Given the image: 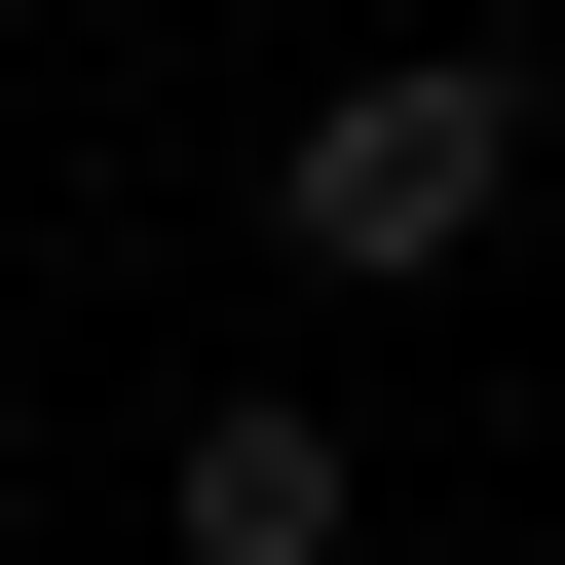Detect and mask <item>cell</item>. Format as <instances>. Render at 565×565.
<instances>
[{
  "instance_id": "obj_1",
  "label": "cell",
  "mask_w": 565,
  "mask_h": 565,
  "mask_svg": "<svg viewBox=\"0 0 565 565\" xmlns=\"http://www.w3.org/2000/svg\"><path fill=\"white\" fill-rule=\"evenodd\" d=\"M264 226H302V302H415V264L527 226V39H340L264 114Z\"/></svg>"
},
{
  "instance_id": "obj_2",
  "label": "cell",
  "mask_w": 565,
  "mask_h": 565,
  "mask_svg": "<svg viewBox=\"0 0 565 565\" xmlns=\"http://www.w3.org/2000/svg\"><path fill=\"white\" fill-rule=\"evenodd\" d=\"M151 527H189V565H340V527H377V452H340V377H226V415L151 452Z\"/></svg>"
},
{
  "instance_id": "obj_3",
  "label": "cell",
  "mask_w": 565,
  "mask_h": 565,
  "mask_svg": "<svg viewBox=\"0 0 565 565\" xmlns=\"http://www.w3.org/2000/svg\"><path fill=\"white\" fill-rule=\"evenodd\" d=\"M0 565H39V527H0Z\"/></svg>"
}]
</instances>
